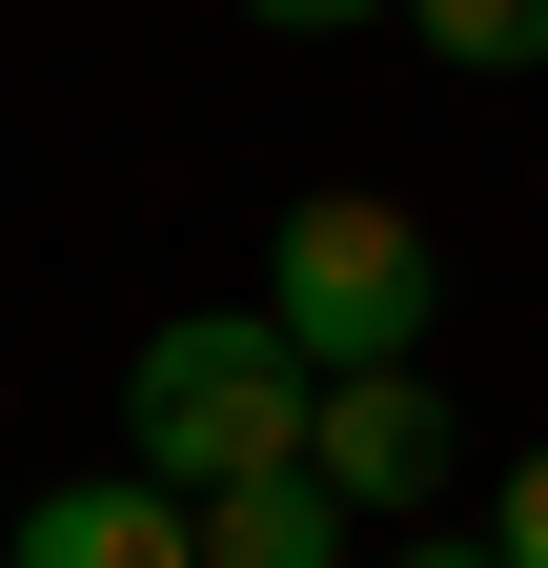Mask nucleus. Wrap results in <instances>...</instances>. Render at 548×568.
<instances>
[{
  "label": "nucleus",
  "mask_w": 548,
  "mask_h": 568,
  "mask_svg": "<svg viewBox=\"0 0 548 568\" xmlns=\"http://www.w3.org/2000/svg\"><path fill=\"white\" fill-rule=\"evenodd\" d=\"M305 386H325V366H305L264 305H183V325H143V366H122V447L203 508V487H244V467L305 447Z\"/></svg>",
  "instance_id": "1"
},
{
  "label": "nucleus",
  "mask_w": 548,
  "mask_h": 568,
  "mask_svg": "<svg viewBox=\"0 0 548 568\" xmlns=\"http://www.w3.org/2000/svg\"><path fill=\"white\" fill-rule=\"evenodd\" d=\"M427 305H447V264H427L406 203H346V183L285 203V244H264V325H285L305 366H406Z\"/></svg>",
  "instance_id": "2"
},
{
  "label": "nucleus",
  "mask_w": 548,
  "mask_h": 568,
  "mask_svg": "<svg viewBox=\"0 0 548 568\" xmlns=\"http://www.w3.org/2000/svg\"><path fill=\"white\" fill-rule=\"evenodd\" d=\"M447 447H467V426L427 406V366H325V386H305V467L346 487V508H427Z\"/></svg>",
  "instance_id": "3"
},
{
  "label": "nucleus",
  "mask_w": 548,
  "mask_h": 568,
  "mask_svg": "<svg viewBox=\"0 0 548 568\" xmlns=\"http://www.w3.org/2000/svg\"><path fill=\"white\" fill-rule=\"evenodd\" d=\"M21 568H203V508L163 467H102V487H41L21 508Z\"/></svg>",
  "instance_id": "4"
},
{
  "label": "nucleus",
  "mask_w": 548,
  "mask_h": 568,
  "mask_svg": "<svg viewBox=\"0 0 548 568\" xmlns=\"http://www.w3.org/2000/svg\"><path fill=\"white\" fill-rule=\"evenodd\" d=\"M203 568H346V487H325L305 447L244 467V487H203Z\"/></svg>",
  "instance_id": "5"
},
{
  "label": "nucleus",
  "mask_w": 548,
  "mask_h": 568,
  "mask_svg": "<svg viewBox=\"0 0 548 568\" xmlns=\"http://www.w3.org/2000/svg\"><path fill=\"white\" fill-rule=\"evenodd\" d=\"M427 21V61H467V82H548V0H406Z\"/></svg>",
  "instance_id": "6"
},
{
  "label": "nucleus",
  "mask_w": 548,
  "mask_h": 568,
  "mask_svg": "<svg viewBox=\"0 0 548 568\" xmlns=\"http://www.w3.org/2000/svg\"><path fill=\"white\" fill-rule=\"evenodd\" d=\"M264 41H346V21H406V0H244Z\"/></svg>",
  "instance_id": "7"
},
{
  "label": "nucleus",
  "mask_w": 548,
  "mask_h": 568,
  "mask_svg": "<svg viewBox=\"0 0 548 568\" xmlns=\"http://www.w3.org/2000/svg\"><path fill=\"white\" fill-rule=\"evenodd\" d=\"M508 568H548V447L508 467Z\"/></svg>",
  "instance_id": "8"
},
{
  "label": "nucleus",
  "mask_w": 548,
  "mask_h": 568,
  "mask_svg": "<svg viewBox=\"0 0 548 568\" xmlns=\"http://www.w3.org/2000/svg\"><path fill=\"white\" fill-rule=\"evenodd\" d=\"M406 568H508V548H406Z\"/></svg>",
  "instance_id": "9"
}]
</instances>
